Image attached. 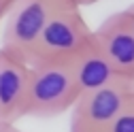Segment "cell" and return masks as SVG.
I'll list each match as a JSON object with an SVG mask.
<instances>
[{
    "label": "cell",
    "mask_w": 134,
    "mask_h": 132,
    "mask_svg": "<svg viewBox=\"0 0 134 132\" xmlns=\"http://www.w3.org/2000/svg\"><path fill=\"white\" fill-rule=\"evenodd\" d=\"M94 2H98V0H77V7L81 9V7H87V4H94Z\"/></svg>",
    "instance_id": "cell-13"
},
{
    "label": "cell",
    "mask_w": 134,
    "mask_h": 132,
    "mask_svg": "<svg viewBox=\"0 0 134 132\" xmlns=\"http://www.w3.org/2000/svg\"><path fill=\"white\" fill-rule=\"evenodd\" d=\"M11 4H13V2H9V0H0V21L4 19V15H7V11L11 9Z\"/></svg>",
    "instance_id": "cell-11"
},
{
    "label": "cell",
    "mask_w": 134,
    "mask_h": 132,
    "mask_svg": "<svg viewBox=\"0 0 134 132\" xmlns=\"http://www.w3.org/2000/svg\"><path fill=\"white\" fill-rule=\"evenodd\" d=\"M68 64H70L75 81H77L79 96L121 79V75L109 64V60L102 56V51L94 45V41H90L79 53H75L68 60Z\"/></svg>",
    "instance_id": "cell-7"
},
{
    "label": "cell",
    "mask_w": 134,
    "mask_h": 132,
    "mask_svg": "<svg viewBox=\"0 0 134 132\" xmlns=\"http://www.w3.org/2000/svg\"><path fill=\"white\" fill-rule=\"evenodd\" d=\"M30 83V64L0 49V124H13L26 117Z\"/></svg>",
    "instance_id": "cell-6"
},
{
    "label": "cell",
    "mask_w": 134,
    "mask_h": 132,
    "mask_svg": "<svg viewBox=\"0 0 134 132\" xmlns=\"http://www.w3.org/2000/svg\"><path fill=\"white\" fill-rule=\"evenodd\" d=\"M9 2H15V0H9Z\"/></svg>",
    "instance_id": "cell-15"
},
{
    "label": "cell",
    "mask_w": 134,
    "mask_h": 132,
    "mask_svg": "<svg viewBox=\"0 0 134 132\" xmlns=\"http://www.w3.org/2000/svg\"><path fill=\"white\" fill-rule=\"evenodd\" d=\"M92 41V28L79 7H62L47 19L38 43L32 51L30 66L36 62H68Z\"/></svg>",
    "instance_id": "cell-2"
},
{
    "label": "cell",
    "mask_w": 134,
    "mask_h": 132,
    "mask_svg": "<svg viewBox=\"0 0 134 132\" xmlns=\"http://www.w3.org/2000/svg\"><path fill=\"white\" fill-rule=\"evenodd\" d=\"M0 132H21V130L15 128L13 124H0Z\"/></svg>",
    "instance_id": "cell-12"
},
{
    "label": "cell",
    "mask_w": 134,
    "mask_h": 132,
    "mask_svg": "<svg viewBox=\"0 0 134 132\" xmlns=\"http://www.w3.org/2000/svg\"><path fill=\"white\" fill-rule=\"evenodd\" d=\"M121 13H124V17L128 19V24H130V28H132V32H134V2H132L128 9H124Z\"/></svg>",
    "instance_id": "cell-10"
},
{
    "label": "cell",
    "mask_w": 134,
    "mask_h": 132,
    "mask_svg": "<svg viewBox=\"0 0 134 132\" xmlns=\"http://www.w3.org/2000/svg\"><path fill=\"white\" fill-rule=\"evenodd\" d=\"M92 41L121 77L134 79V32L121 11L92 30Z\"/></svg>",
    "instance_id": "cell-5"
},
{
    "label": "cell",
    "mask_w": 134,
    "mask_h": 132,
    "mask_svg": "<svg viewBox=\"0 0 134 132\" xmlns=\"http://www.w3.org/2000/svg\"><path fill=\"white\" fill-rule=\"evenodd\" d=\"M104 132H134V96L124 104V109L117 113V117Z\"/></svg>",
    "instance_id": "cell-8"
},
{
    "label": "cell",
    "mask_w": 134,
    "mask_h": 132,
    "mask_svg": "<svg viewBox=\"0 0 134 132\" xmlns=\"http://www.w3.org/2000/svg\"><path fill=\"white\" fill-rule=\"evenodd\" d=\"M79 87L68 62H36L30 66L26 117L53 119L70 111Z\"/></svg>",
    "instance_id": "cell-1"
},
{
    "label": "cell",
    "mask_w": 134,
    "mask_h": 132,
    "mask_svg": "<svg viewBox=\"0 0 134 132\" xmlns=\"http://www.w3.org/2000/svg\"><path fill=\"white\" fill-rule=\"evenodd\" d=\"M43 2L51 4L53 9H62V7H77V0H43Z\"/></svg>",
    "instance_id": "cell-9"
},
{
    "label": "cell",
    "mask_w": 134,
    "mask_h": 132,
    "mask_svg": "<svg viewBox=\"0 0 134 132\" xmlns=\"http://www.w3.org/2000/svg\"><path fill=\"white\" fill-rule=\"evenodd\" d=\"M79 132H92V130H79Z\"/></svg>",
    "instance_id": "cell-14"
},
{
    "label": "cell",
    "mask_w": 134,
    "mask_h": 132,
    "mask_svg": "<svg viewBox=\"0 0 134 132\" xmlns=\"http://www.w3.org/2000/svg\"><path fill=\"white\" fill-rule=\"evenodd\" d=\"M55 9L43 0H15L4 15L0 49L30 64L38 36Z\"/></svg>",
    "instance_id": "cell-4"
},
{
    "label": "cell",
    "mask_w": 134,
    "mask_h": 132,
    "mask_svg": "<svg viewBox=\"0 0 134 132\" xmlns=\"http://www.w3.org/2000/svg\"><path fill=\"white\" fill-rule=\"evenodd\" d=\"M134 96V79L121 77L98 90L85 92L77 98L70 113V132L92 130L104 132L124 104Z\"/></svg>",
    "instance_id": "cell-3"
}]
</instances>
